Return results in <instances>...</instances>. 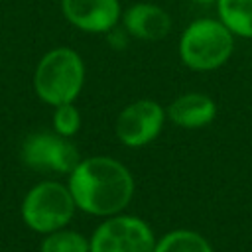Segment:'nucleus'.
<instances>
[{"instance_id":"1","label":"nucleus","mask_w":252,"mask_h":252,"mask_svg":"<svg viewBox=\"0 0 252 252\" xmlns=\"http://www.w3.org/2000/svg\"><path fill=\"white\" fill-rule=\"evenodd\" d=\"M67 185L79 211L102 219L124 213L136 191L130 169L110 156L81 159L69 173Z\"/></svg>"},{"instance_id":"2","label":"nucleus","mask_w":252,"mask_h":252,"mask_svg":"<svg viewBox=\"0 0 252 252\" xmlns=\"http://www.w3.org/2000/svg\"><path fill=\"white\" fill-rule=\"evenodd\" d=\"M85 85V63L71 47L49 49L33 71V91L49 106L75 102Z\"/></svg>"},{"instance_id":"3","label":"nucleus","mask_w":252,"mask_h":252,"mask_svg":"<svg viewBox=\"0 0 252 252\" xmlns=\"http://www.w3.org/2000/svg\"><path fill=\"white\" fill-rule=\"evenodd\" d=\"M234 33L215 18L191 22L179 37V59L191 71L207 73L222 67L234 51Z\"/></svg>"},{"instance_id":"4","label":"nucleus","mask_w":252,"mask_h":252,"mask_svg":"<svg viewBox=\"0 0 252 252\" xmlns=\"http://www.w3.org/2000/svg\"><path fill=\"white\" fill-rule=\"evenodd\" d=\"M77 211L69 185L59 181H41L33 185L22 201V219L33 232L49 234L65 228Z\"/></svg>"},{"instance_id":"5","label":"nucleus","mask_w":252,"mask_h":252,"mask_svg":"<svg viewBox=\"0 0 252 252\" xmlns=\"http://www.w3.org/2000/svg\"><path fill=\"white\" fill-rule=\"evenodd\" d=\"M89 242L91 252H154L156 234L144 219L118 213L106 217Z\"/></svg>"},{"instance_id":"6","label":"nucleus","mask_w":252,"mask_h":252,"mask_svg":"<svg viewBox=\"0 0 252 252\" xmlns=\"http://www.w3.org/2000/svg\"><path fill=\"white\" fill-rule=\"evenodd\" d=\"M167 120L165 108L154 98H138L126 104L114 122V132L120 144L142 148L154 142Z\"/></svg>"},{"instance_id":"7","label":"nucleus","mask_w":252,"mask_h":252,"mask_svg":"<svg viewBox=\"0 0 252 252\" xmlns=\"http://www.w3.org/2000/svg\"><path fill=\"white\" fill-rule=\"evenodd\" d=\"M22 159L30 169L71 173L81 161L77 146L57 132H35L24 140Z\"/></svg>"},{"instance_id":"8","label":"nucleus","mask_w":252,"mask_h":252,"mask_svg":"<svg viewBox=\"0 0 252 252\" xmlns=\"http://www.w3.org/2000/svg\"><path fill=\"white\" fill-rule=\"evenodd\" d=\"M65 20L87 33H108L122 20L120 0H61Z\"/></svg>"},{"instance_id":"9","label":"nucleus","mask_w":252,"mask_h":252,"mask_svg":"<svg viewBox=\"0 0 252 252\" xmlns=\"http://www.w3.org/2000/svg\"><path fill=\"white\" fill-rule=\"evenodd\" d=\"M171 16L154 2H136L122 14V26L128 35L142 41H159L171 32Z\"/></svg>"},{"instance_id":"10","label":"nucleus","mask_w":252,"mask_h":252,"mask_svg":"<svg viewBox=\"0 0 252 252\" xmlns=\"http://www.w3.org/2000/svg\"><path fill=\"white\" fill-rule=\"evenodd\" d=\"M167 120L179 128L195 130L209 126L217 116V102L205 93H183L165 108Z\"/></svg>"},{"instance_id":"11","label":"nucleus","mask_w":252,"mask_h":252,"mask_svg":"<svg viewBox=\"0 0 252 252\" xmlns=\"http://www.w3.org/2000/svg\"><path fill=\"white\" fill-rule=\"evenodd\" d=\"M217 12L236 37H252V0H219Z\"/></svg>"},{"instance_id":"12","label":"nucleus","mask_w":252,"mask_h":252,"mask_svg":"<svg viewBox=\"0 0 252 252\" xmlns=\"http://www.w3.org/2000/svg\"><path fill=\"white\" fill-rule=\"evenodd\" d=\"M154 252H215L211 242L197 230L175 228L156 240Z\"/></svg>"},{"instance_id":"13","label":"nucleus","mask_w":252,"mask_h":252,"mask_svg":"<svg viewBox=\"0 0 252 252\" xmlns=\"http://www.w3.org/2000/svg\"><path fill=\"white\" fill-rule=\"evenodd\" d=\"M39 252H91V242L81 232L65 226L43 234Z\"/></svg>"},{"instance_id":"14","label":"nucleus","mask_w":252,"mask_h":252,"mask_svg":"<svg viewBox=\"0 0 252 252\" xmlns=\"http://www.w3.org/2000/svg\"><path fill=\"white\" fill-rule=\"evenodd\" d=\"M53 132L65 138H73L81 128V112L73 102L53 106Z\"/></svg>"},{"instance_id":"15","label":"nucleus","mask_w":252,"mask_h":252,"mask_svg":"<svg viewBox=\"0 0 252 252\" xmlns=\"http://www.w3.org/2000/svg\"><path fill=\"white\" fill-rule=\"evenodd\" d=\"M193 4H201V6H209V4H217L219 0H189Z\"/></svg>"}]
</instances>
